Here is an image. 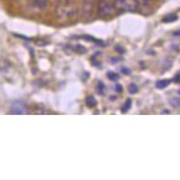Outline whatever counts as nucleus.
I'll return each mask as SVG.
<instances>
[{
    "mask_svg": "<svg viewBox=\"0 0 180 180\" xmlns=\"http://www.w3.org/2000/svg\"><path fill=\"white\" fill-rule=\"evenodd\" d=\"M177 20V16L175 14H168L165 17H163L162 22L163 23H173Z\"/></svg>",
    "mask_w": 180,
    "mask_h": 180,
    "instance_id": "0eeeda50",
    "label": "nucleus"
},
{
    "mask_svg": "<svg viewBox=\"0 0 180 180\" xmlns=\"http://www.w3.org/2000/svg\"><path fill=\"white\" fill-rule=\"evenodd\" d=\"M131 104H132V101L130 99H127V101L124 102V104L123 105V107L121 108V110H122V112H127L129 110V108H131Z\"/></svg>",
    "mask_w": 180,
    "mask_h": 180,
    "instance_id": "1a4fd4ad",
    "label": "nucleus"
},
{
    "mask_svg": "<svg viewBox=\"0 0 180 180\" xmlns=\"http://www.w3.org/2000/svg\"><path fill=\"white\" fill-rule=\"evenodd\" d=\"M139 7L138 0H116V11L119 12L135 11Z\"/></svg>",
    "mask_w": 180,
    "mask_h": 180,
    "instance_id": "7ed1b4c3",
    "label": "nucleus"
},
{
    "mask_svg": "<svg viewBox=\"0 0 180 180\" xmlns=\"http://www.w3.org/2000/svg\"><path fill=\"white\" fill-rule=\"evenodd\" d=\"M35 4L37 7L41 8V9H44V7H46L47 0H35Z\"/></svg>",
    "mask_w": 180,
    "mask_h": 180,
    "instance_id": "9b49d317",
    "label": "nucleus"
},
{
    "mask_svg": "<svg viewBox=\"0 0 180 180\" xmlns=\"http://www.w3.org/2000/svg\"><path fill=\"white\" fill-rule=\"evenodd\" d=\"M122 90H123L122 86H121L120 84H116V91H118V93H120V91H122Z\"/></svg>",
    "mask_w": 180,
    "mask_h": 180,
    "instance_id": "2eb2a0df",
    "label": "nucleus"
},
{
    "mask_svg": "<svg viewBox=\"0 0 180 180\" xmlns=\"http://www.w3.org/2000/svg\"><path fill=\"white\" fill-rule=\"evenodd\" d=\"M173 80H174V82H180V75H179V74L176 75V76H175V77H174Z\"/></svg>",
    "mask_w": 180,
    "mask_h": 180,
    "instance_id": "4468645a",
    "label": "nucleus"
},
{
    "mask_svg": "<svg viewBox=\"0 0 180 180\" xmlns=\"http://www.w3.org/2000/svg\"><path fill=\"white\" fill-rule=\"evenodd\" d=\"M122 72H123L124 74H127V75L130 74V71H129L128 69H127V68H123V69H122Z\"/></svg>",
    "mask_w": 180,
    "mask_h": 180,
    "instance_id": "dca6fc26",
    "label": "nucleus"
},
{
    "mask_svg": "<svg viewBox=\"0 0 180 180\" xmlns=\"http://www.w3.org/2000/svg\"><path fill=\"white\" fill-rule=\"evenodd\" d=\"M179 94H180V91H179Z\"/></svg>",
    "mask_w": 180,
    "mask_h": 180,
    "instance_id": "a211bd4d",
    "label": "nucleus"
},
{
    "mask_svg": "<svg viewBox=\"0 0 180 180\" xmlns=\"http://www.w3.org/2000/svg\"><path fill=\"white\" fill-rule=\"evenodd\" d=\"M170 105L174 108H179L180 107V99L178 98H172L169 101Z\"/></svg>",
    "mask_w": 180,
    "mask_h": 180,
    "instance_id": "9d476101",
    "label": "nucleus"
},
{
    "mask_svg": "<svg viewBox=\"0 0 180 180\" xmlns=\"http://www.w3.org/2000/svg\"><path fill=\"white\" fill-rule=\"evenodd\" d=\"M77 7L76 3L71 0H64L60 1L56 7V18L60 22H66L72 19L77 14Z\"/></svg>",
    "mask_w": 180,
    "mask_h": 180,
    "instance_id": "f257e3e1",
    "label": "nucleus"
},
{
    "mask_svg": "<svg viewBox=\"0 0 180 180\" xmlns=\"http://www.w3.org/2000/svg\"><path fill=\"white\" fill-rule=\"evenodd\" d=\"M86 105L89 108H94L96 106V100L94 96H89L86 98Z\"/></svg>",
    "mask_w": 180,
    "mask_h": 180,
    "instance_id": "6e6552de",
    "label": "nucleus"
},
{
    "mask_svg": "<svg viewBox=\"0 0 180 180\" xmlns=\"http://www.w3.org/2000/svg\"><path fill=\"white\" fill-rule=\"evenodd\" d=\"M28 112V108L27 105L23 102H15L11 106L10 110V113L11 114H26Z\"/></svg>",
    "mask_w": 180,
    "mask_h": 180,
    "instance_id": "39448f33",
    "label": "nucleus"
},
{
    "mask_svg": "<svg viewBox=\"0 0 180 180\" xmlns=\"http://www.w3.org/2000/svg\"><path fill=\"white\" fill-rule=\"evenodd\" d=\"M170 82H171V80H168V79H162V80H158L156 83V88L157 89H160V90L165 89L166 87L169 86Z\"/></svg>",
    "mask_w": 180,
    "mask_h": 180,
    "instance_id": "423d86ee",
    "label": "nucleus"
},
{
    "mask_svg": "<svg viewBox=\"0 0 180 180\" xmlns=\"http://www.w3.org/2000/svg\"><path fill=\"white\" fill-rule=\"evenodd\" d=\"M96 0H83L82 2V17L90 19L93 17Z\"/></svg>",
    "mask_w": 180,
    "mask_h": 180,
    "instance_id": "20e7f679",
    "label": "nucleus"
},
{
    "mask_svg": "<svg viewBox=\"0 0 180 180\" xmlns=\"http://www.w3.org/2000/svg\"><path fill=\"white\" fill-rule=\"evenodd\" d=\"M116 11V0H99L98 1V14L102 17L110 16Z\"/></svg>",
    "mask_w": 180,
    "mask_h": 180,
    "instance_id": "f03ea898",
    "label": "nucleus"
},
{
    "mask_svg": "<svg viewBox=\"0 0 180 180\" xmlns=\"http://www.w3.org/2000/svg\"><path fill=\"white\" fill-rule=\"evenodd\" d=\"M174 35H179V36H180V31H179V32H175Z\"/></svg>",
    "mask_w": 180,
    "mask_h": 180,
    "instance_id": "f3484780",
    "label": "nucleus"
},
{
    "mask_svg": "<svg viewBox=\"0 0 180 180\" xmlns=\"http://www.w3.org/2000/svg\"><path fill=\"white\" fill-rule=\"evenodd\" d=\"M128 91L131 94H137L138 93V87H137V85L134 84V83H131V84L128 86Z\"/></svg>",
    "mask_w": 180,
    "mask_h": 180,
    "instance_id": "f8f14e48",
    "label": "nucleus"
},
{
    "mask_svg": "<svg viewBox=\"0 0 180 180\" xmlns=\"http://www.w3.org/2000/svg\"><path fill=\"white\" fill-rule=\"evenodd\" d=\"M108 78L110 79V80H117V79L119 78L118 75H117L116 73H113V72H108Z\"/></svg>",
    "mask_w": 180,
    "mask_h": 180,
    "instance_id": "ddd939ff",
    "label": "nucleus"
}]
</instances>
